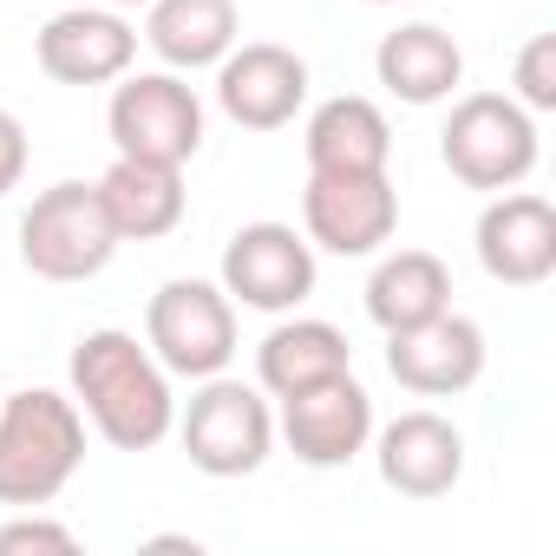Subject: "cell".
I'll return each instance as SVG.
<instances>
[{
    "instance_id": "obj_1",
    "label": "cell",
    "mask_w": 556,
    "mask_h": 556,
    "mask_svg": "<svg viewBox=\"0 0 556 556\" xmlns=\"http://www.w3.org/2000/svg\"><path fill=\"white\" fill-rule=\"evenodd\" d=\"M73 406L118 452H151L177 426V393L157 354L125 328H92L73 348Z\"/></svg>"
},
{
    "instance_id": "obj_2",
    "label": "cell",
    "mask_w": 556,
    "mask_h": 556,
    "mask_svg": "<svg viewBox=\"0 0 556 556\" xmlns=\"http://www.w3.org/2000/svg\"><path fill=\"white\" fill-rule=\"evenodd\" d=\"M86 465V413L53 387H21L0 400V504L40 510Z\"/></svg>"
},
{
    "instance_id": "obj_3",
    "label": "cell",
    "mask_w": 556,
    "mask_h": 556,
    "mask_svg": "<svg viewBox=\"0 0 556 556\" xmlns=\"http://www.w3.org/2000/svg\"><path fill=\"white\" fill-rule=\"evenodd\" d=\"M439 157L465 190H517L536 170V112L510 92H471L439 131Z\"/></svg>"
},
{
    "instance_id": "obj_4",
    "label": "cell",
    "mask_w": 556,
    "mask_h": 556,
    "mask_svg": "<svg viewBox=\"0 0 556 556\" xmlns=\"http://www.w3.org/2000/svg\"><path fill=\"white\" fill-rule=\"evenodd\" d=\"M177 439H184V452L203 478H249L275 452V413H268L262 387L210 374L190 393V406L177 413Z\"/></svg>"
},
{
    "instance_id": "obj_5",
    "label": "cell",
    "mask_w": 556,
    "mask_h": 556,
    "mask_svg": "<svg viewBox=\"0 0 556 556\" xmlns=\"http://www.w3.org/2000/svg\"><path fill=\"white\" fill-rule=\"evenodd\" d=\"M118 255V229L99 203V184H53L21 216V262L40 282H92Z\"/></svg>"
},
{
    "instance_id": "obj_6",
    "label": "cell",
    "mask_w": 556,
    "mask_h": 556,
    "mask_svg": "<svg viewBox=\"0 0 556 556\" xmlns=\"http://www.w3.org/2000/svg\"><path fill=\"white\" fill-rule=\"evenodd\" d=\"M144 348L157 354L164 374L177 380H210L236 361V302L223 295V282H197L177 275L164 282L144 308Z\"/></svg>"
},
{
    "instance_id": "obj_7",
    "label": "cell",
    "mask_w": 556,
    "mask_h": 556,
    "mask_svg": "<svg viewBox=\"0 0 556 556\" xmlns=\"http://www.w3.org/2000/svg\"><path fill=\"white\" fill-rule=\"evenodd\" d=\"M105 131H112L118 157L184 170L203 151V99L184 86V73H125V79H112Z\"/></svg>"
},
{
    "instance_id": "obj_8",
    "label": "cell",
    "mask_w": 556,
    "mask_h": 556,
    "mask_svg": "<svg viewBox=\"0 0 556 556\" xmlns=\"http://www.w3.org/2000/svg\"><path fill=\"white\" fill-rule=\"evenodd\" d=\"M223 295L255 315H295L315 295V242L289 223H242L223 249Z\"/></svg>"
},
{
    "instance_id": "obj_9",
    "label": "cell",
    "mask_w": 556,
    "mask_h": 556,
    "mask_svg": "<svg viewBox=\"0 0 556 556\" xmlns=\"http://www.w3.org/2000/svg\"><path fill=\"white\" fill-rule=\"evenodd\" d=\"M216 105L242 131H282L308 105V60L275 40H242L216 60Z\"/></svg>"
},
{
    "instance_id": "obj_10",
    "label": "cell",
    "mask_w": 556,
    "mask_h": 556,
    "mask_svg": "<svg viewBox=\"0 0 556 556\" xmlns=\"http://www.w3.org/2000/svg\"><path fill=\"white\" fill-rule=\"evenodd\" d=\"M302 223H308V242L328 249V255H374L400 229V190H393L387 170H367V177L308 170Z\"/></svg>"
},
{
    "instance_id": "obj_11",
    "label": "cell",
    "mask_w": 556,
    "mask_h": 556,
    "mask_svg": "<svg viewBox=\"0 0 556 556\" xmlns=\"http://www.w3.org/2000/svg\"><path fill=\"white\" fill-rule=\"evenodd\" d=\"M282 439H289V452L302 465L341 471L374 439V393L354 380V367L334 374V380H321V387H308V393H289L282 400Z\"/></svg>"
},
{
    "instance_id": "obj_12",
    "label": "cell",
    "mask_w": 556,
    "mask_h": 556,
    "mask_svg": "<svg viewBox=\"0 0 556 556\" xmlns=\"http://www.w3.org/2000/svg\"><path fill=\"white\" fill-rule=\"evenodd\" d=\"M471 242H478V268L504 289H536L556 275V210L536 190H491Z\"/></svg>"
},
{
    "instance_id": "obj_13",
    "label": "cell",
    "mask_w": 556,
    "mask_h": 556,
    "mask_svg": "<svg viewBox=\"0 0 556 556\" xmlns=\"http://www.w3.org/2000/svg\"><path fill=\"white\" fill-rule=\"evenodd\" d=\"M34 60L60 86H112L138 66V27L118 8H66L40 27Z\"/></svg>"
},
{
    "instance_id": "obj_14",
    "label": "cell",
    "mask_w": 556,
    "mask_h": 556,
    "mask_svg": "<svg viewBox=\"0 0 556 556\" xmlns=\"http://www.w3.org/2000/svg\"><path fill=\"white\" fill-rule=\"evenodd\" d=\"M387 374L419 400L471 393L484 374V328L452 315V308L419 321V328H400V334H387Z\"/></svg>"
},
{
    "instance_id": "obj_15",
    "label": "cell",
    "mask_w": 556,
    "mask_h": 556,
    "mask_svg": "<svg viewBox=\"0 0 556 556\" xmlns=\"http://www.w3.org/2000/svg\"><path fill=\"white\" fill-rule=\"evenodd\" d=\"M374 458H380V478L387 491L400 497H445L458 478H465V432L445 419V413H400L380 426V439H367Z\"/></svg>"
},
{
    "instance_id": "obj_16",
    "label": "cell",
    "mask_w": 556,
    "mask_h": 556,
    "mask_svg": "<svg viewBox=\"0 0 556 556\" xmlns=\"http://www.w3.org/2000/svg\"><path fill=\"white\" fill-rule=\"evenodd\" d=\"M374 73H380V86L400 99V105H445L452 92H458V79H465V53H458V40L445 34V27H432V21H413V27H393L380 47H374Z\"/></svg>"
},
{
    "instance_id": "obj_17",
    "label": "cell",
    "mask_w": 556,
    "mask_h": 556,
    "mask_svg": "<svg viewBox=\"0 0 556 556\" xmlns=\"http://www.w3.org/2000/svg\"><path fill=\"white\" fill-rule=\"evenodd\" d=\"M302 151H308V170H328V177H367V170H387L393 157V125L374 99L361 92H341L328 105H315L308 131H302Z\"/></svg>"
},
{
    "instance_id": "obj_18",
    "label": "cell",
    "mask_w": 556,
    "mask_h": 556,
    "mask_svg": "<svg viewBox=\"0 0 556 556\" xmlns=\"http://www.w3.org/2000/svg\"><path fill=\"white\" fill-rule=\"evenodd\" d=\"M242 40L236 0H151L144 47L164 60V73H203Z\"/></svg>"
},
{
    "instance_id": "obj_19",
    "label": "cell",
    "mask_w": 556,
    "mask_h": 556,
    "mask_svg": "<svg viewBox=\"0 0 556 556\" xmlns=\"http://www.w3.org/2000/svg\"><path fill=\"white\" fill-rule=\"evenodd\" d=\"M99 203L118 229V242H157L184 223V170L177 164H144V157H118L99 177Z\"/></svg>"
},
{
    "instance_id": "obj_20",
    "label": "cell",
    "mask_w": 556,
    "mask_h": 556,
    "mask_svg": "<svg viewBox=\"0 0 556 556\" xmlns=\"http://www.w3.org/2000/svg\"><path fill=\"white\" fill-rule=\"evenodd\" d=\"M354 367V348L334 321H282V328H268L262 348H255V387L275 393V400H289V393H308L334 374Z\"/></svg>"
},
{
    "instance_id": "obj_21",
    "label": "cell",
    "mask_w": 556,
    "mask_h": 556,
    "mask_svg": "<svg viewBox=\"0 0 556 556\" xmlns=\"http://www.w3.org/2000/svg\"><path fill=\"white\" fill-rule=\"evenodd\" d=\"M445 308H452V268L432 249H400L367 275V315H374L380 334L419 328V321H432Z\"/></svg>"
},
{
    "instance_id": "obj_22",
    "label": "cell",
    "mask_w": 556,
    "mask_h": 556,
    "mask_svg": "<svg viewBox=\"0 0 556 556\" xmlns=\"http://www.w3.org/2000/svg\"><path fill=\"white\" fill-rule=\"evenodd\" d=\"M517 105L523 112H556V34H536L517 53Z\"/></svg>"
},
{
    "instance_id": "obj_23",
    "label": "cell",
    "mask_w": 556,
    "mask_h": 556,
    "mask_svg": "<svg viewBox=\"0 0 556 556\" xmlns=\"http://www.w3.org/2000/svg\"><path fill=\"white\" fill-rule=\"evenodd\" d=\"M27 549H47V556H73V549H79V536H73L66 523H53V517L27 510V517H14V523H0V556H27Z\"/></svg>"
},
{
    "instance_id": "obj_24",
    "label": "cell",
    "mask_w": 556,
    "mask_h": 556,
    "mask_svg": "<svg viewBox=\"0 0 556 556\" xmlns=\"http://www.w3.org/2000/svg\"><path fill=\"white\" fill-rule=\"evenodd\" d=\"M27 157H34V144H27V125H21L14 112H0V197H8V190H21V177H27Z\"/></svg>"
},
{
    "instance_id": "obj_25",
    "label": "cell",
    "mask_w": 556,
    "mask_h": 556,
    "mask_svg": "<svg viewBox=\"0 0 556 556\" xmlns=\"http://www.w3.org/2000/svg\"><path fill=\"white\" fill-rule=\"evenodd\" d=\"M99 8H118L125 14V8H151V0H99Z\"/></svg>"
},
{
    "instance_id": "obj_26",
    "label": "cell",
    "mask_w": 556,
    "mask_h": 556,
    "mask_svg": "<svg viewBox=\"0 0 556 556\" xmlns=\"http://www.w3.org/2000/svg\"><path fill=\"white\" fill-rule=\"evenodd\" d=\"M367 8H387V0H367Z\"/></svg>"
}]
</instances>
